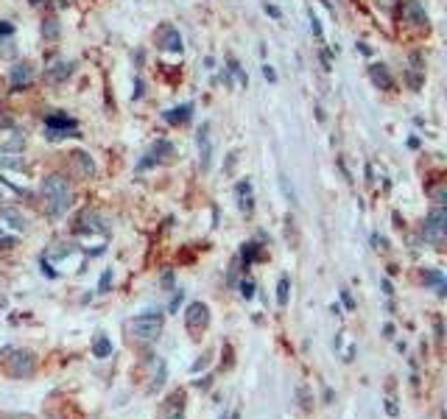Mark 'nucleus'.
<instances>
[{"label":"nucleus","instance_id":"1","mask_svg":"<svg viewBox=\"0 0 447 419\" xmlns=\"http://www.w3.org/2000/svg\"><path fill=\"white\" fill-rule=\"evenodd\" d=\"M70 201H73V193H70L68 179H65L62 173L45 176V182H42V204H45V213L56 219V216L68 213Z\"/></svg>","mask_w":447,"mask_h":419},{"label":"nucleus","instance_id":"2","mask_svg":"<svg viewBox=\"0 0 447 419\" xmlns=\"http://www.w3.org/2000/svg\"><path fill=\"white\" fill-rule=\"evenodd\" d=\"M162 333V313H140L134 322H132V335L140 338V341H154L159 338Z\"/></svg>","mask_w":447,"mask_h":419},{"label":"nucleus","instance_id":"3","mask_svg":"<svg viewBox=\"0 0 447 419\" xmlns=\"http://www.w3.org/2000/svg\"><path fill=\"white\" fill-rule=\"evenodd\" d=\"M447 232V213H444V207L436 204L430 213H428V221H425V230H422V238L430 241V244H441Z\"/></svg>","mask_w":447,"mask_h":419},{"label":"nucleus","instance_id":"4","mask_svg":"<svg viewBox=\"0 0 447 419\" xmlns=\"http://www.w3.org/2000/svg\"><path fill=\"white\" fill-rule=\"evenodd\" d=\"M3 355H6V366H9V372H12L15 377H29V374H34V358H31V352L6 347Z\"/></svg>","mask_w":447,"mask_h":419},{"label":"nucleus","instance_id":"5","mask_svg":"<svg viewBox=\"0 0 447 419\" xmlns=\"http://www.w3.org/2000/svg\"><path fill=\"white\" fill-rule=\"evenodd\" d=\"M45 129H48V137H51V140L79 137V126H76V120L68 118V115H51V118H45Z\"/></svg>","mask_w":447,"mask_h":419},{"label":"nucleus","instance_id":"6","mask_svg":"<svg viewBox=\"0 0 447 419\" xmlns=\"http://www.w3.org/2000/svg\"><path fill=\"white\" fill-rule=\"evenodd\" d=\"M196 143H198V165H201V171H210V159H212L210 123H201V129H198V137H196Z\"/></svg>","mask_w":447,"mask_h":419},{"label":"nucleus","instance_id":"7","mask_svg":"<svg viewBox=\"0 0 447 419\" xmlns=\"http://www.w3.org/2000/svg\"><path fill=\"white\" fill-rule=\"evenodd\" d=\"M207 322H210L207 305H201V302H190V305H187V313H185V324H187V330H201V327H207Z\"/></svg>","mask_w":447,"mask_h":419},{"label":"nucleus","instance_id":"8","mask_svg":"<svg viewBox=\"0 0 447 419\" xmlns=\"http://www.w3.org/2000/svg\"><path fill=\"white\" fill-rule=\"evenodd\" d=\"M70 73H73V62H68V59H54L51 68H45V81L62 84V81H68Z\"/></svg>","mask_w":447,"mask_h":419},{"label":"nucleus","instance_id":"9","mask_svg":"<svg viewBox=\"0 0 447 419\" xmlns=\"http://www.w3.org/2000/svg\"><path fill=\"white\" fill-rule=\"evenodd\" d=\"M70 165H73L76 176H81V179L95 176V162H93V157H90L87 151H73V154H70Z\"/></svg>","mask_w":447,"mask_h":419},{"label":"nucleus","instance_id":"10","mask_svg":"<svg viewBox=\"0 0 447 419\" xmlns=\"http://www.w3.org/2000/svg\"><path fill=\"white\" fill-rule=\"evenodd\" d=\"M34 81V68L29 62H17L12 68V90H26Z\"/></svg>","mask_w":447,"mask_h":419},{"label":"nucleus","instance_id":"11","mask_svg":"<svg viewBox=\"0 0 447 419\" xmlns=\"http://www.w3.org/2000/svg\"><path fill=\"white\" fill-rule=\"evenodd\" d=\"M0 221H6L15 232H26L29 230V219L20 213V209H15V207H3V209H0Z\"/></svg>","mask_w":447,"mask_h":419},{"label":"nucleus","instance_id":"12","mask_svg":"<svg viewBox=\"0 0 447 419\" xmlns=\"http://www.w3.org/2000/svg\"><path fill=\"white\" fill-rule=\"evenodd\" d=\"M159 48H162V51H171V54H179V51H182V37H179V31H176L173 26L159 29Z\"/></svg>","mask_w":447,"mask_h":419},{"label":"nucleus","instance_id":"13","mask_svg":"<svg viewBox=\"0 0 447 419\" xmlns=\"http://www.w3.org/2000/svg\"><path fill=\"white\" fill-rule=\"evenodd\" d=\"M402 17H405L408 23H414V26H428V15H425V9L419 6V0H408V3L402 6Z\"/></svg>","mask_w":447,"mask_h":419},{"label":"nucleus","instance_id":"14","mask_svg":"<svg viewBox=\"0 0 447 419\" xmlns=\"http://www.w3.org/2000/svg\"><path fill=\"white\" fill-rule=\"evenodd\" d=\"M369 76H372V81H375L380 90H391V87H394V79H391V73H389L386 65H372V68H369Z\"/></svg>","mask_w":447,"mask_h":419},{"label":"nucleus","instance_id":"15","mask_svg":"<svg viewBox=\"0 0 447 419\" xmlns=\"http://www.w3.org/2000/svg\"><path fill=\"white\" fill-rule=\"evenodd\" d=\"M190 115H193V104H182V106H176V109H168L162 118H165L168 123L179 126V123H187V120H190Z\"/></svg>","mask_w":447,"mask_h":419},{"label":"nucleus","instance_id":"16","mask_svg":"<svg viewBox=\"0 0 447 419\" xmlns=\"http://www.w3.org/2000/svg\"><path fill=\"white\" fill-rule=\"evenodd\" d=\"M0 168H6V171L23 168V154H20V151H12V148H3V151H0Z\"/></svg>","mask_w":447,"mask_h":419},{"label":"nucleus","instance_id":"17","mask_svg":"<svg viewBox=\"0 0 447 419\" xmlns=\"http://www.w3.org/2000/svg\"><path fill=\"white\" fill-rule=\"evenodd\" d=\"M235 193H238V201H241V209L244 213H252V182L246 179V182H241L238 187H235Z\"/></svg>","mask_w":447,"mask_h":419},{"label":"nucleus","instance_id":"18","mask_svg":"<svg viewBox=\"0 0 447 419\" xmlns=\"http://www.w3.org/2000/svg\"><path fill=\"white\" fill-rule=\"evenodd\" d=\"M79 230L81 232H107V227H101V219L95 213H84L79 219Z\"/></svg>","mask_w":447,"mask_h":419},{"label":"nucleus","instance_id":"19","mask_svg":"<svg viewBox=\"0 0 447 419\" xmlns=\"http://www.w3.org/2000/svg\"><path fill=\"white\" fill-rule=\"evenodd\" d=\"M15 54H17L15 37L12 34H0V59H12Z\"/></svg>","mask_w":447,"mask_h":419},{"label":"nucleus","instance_id":"20","mask_svg":"<svg viewBox=\"0 0 447 419\" xmlns=\"http://www.w3.org/2000/svg\"><path fill=\"white\" fill-rule=\"evenodd\" d=\"M93 352H95V358H107L112 352V341L107 335H98L95 344H93Z\"/></svg>","mask_w":447,"mask_h":419},{"label":"nucleus","instance_id":"21","mask_svg":"<svg viewBox=\"0 0 447 419\" xmlns=\"http://www.w3.org/2000/svg\"><path fill=\"white\" fill-rule=\"evenodd\" d=\"M277 305H280V308L288 305V277H280V285H277Z\"/></svg>","mask_w":447,"mask_h":419},{"label":"nucleus","instance_id":"22","mask_svg":"<svg viewBox=\"0 0 447 419\" xmlns=\"http://www.w3.org/2000/svg\"><path fill=\"white\" fill-rule=\"evenodd\" d=\"M258 244H246V249H244V255H241V260H244V269H249L252 266V260L258 258Z\"/></svg>","mask_w":447,"mask_h":419},{"label":"nucleus","instance_id":"23","mask_svg":"<svg viewBox=\"0 0 447 419\" xmlns=\"http://www.w3.org/2000/svg\"><path fill=\"white\" fill-rule=\"evenodd\" d=\"M430 198H433L436 204H444V201H447V190H444V184H436V187H430Z\"/></svg>","mask_w":447,"mask_h":419},{"label":"nucleus","instance_id":"24","mask_svg":"<svg viewBox=\"0 0 447 419\" xmlns=\"http://www.w3.org/2000/svg\"><path fill=\"white\" fill-rule=\"evenodd\" d=\"M241 297H244V299H252V297H255V283H252V280H244V283H241Z\"/></svg>","mask_w":447,"mask_h":419},{"label":"nucleus","instance_id":"25","mask_svg":"<svg viewBox=\"0 0 447 419\" xmlns=\"http://www.w3.org/2000/svg\"><path fill=\"white\" fill-rule=\"evenodd\" d=\"M42 34H45V37H56V34H59V23H56V20H48V26H42Z\"/></svg>","mask_w":447,"mask_h":419},{"label":"nucleus","instance_id":"26","mask_svg":"<svg viewBox=\"0 0 447 419\" xmlns=\"http://www.w3.org/2000/svg\"><path fill=\"white\" fill-rule=\"evenodd\" d=\"M109 283H112V271L107 269V271H104V277H101V283H98V291H101V294H107V288H109Z\"/></svg>","mask_w":447,"mask_h":419},{"label":"nucleus","instance_id":"27","mask_svg":"<svg viewBox=\"0 0 447 419\" xmlns=\"http://www.w3.org/2000/svg\"><path fill=\"white\" fill-rule=\"evenodd\" d=\"M311 31H313V37H319L322 40V26H319V20H316V15L311 12Z\"/></svg>","mask_w":447,"mask_h":419},{"label":"nucleus","instance_id":"28","mask_svg":"<svg viewBox=\"0 0 447 419\" xmlns=\"http://www.w3.org/2000/svg\"><path fill=\"white\" fill-rule=\"evenodd\" d=\"M263 76H266L269 81H277V73H274V68H269V65L263 68Z\"/></svg>","mask_w":447,"mask_h":419},{"label":"nucleus","instance_id":"29","mask_svg":"<svg viewBox=\"0 0 447 419\" xmlns=\"http://www.w3.org/2000/svg\"><path fill=\"white\" fill-rule=\"evenodd\" d=\"M341 299H344V305H347L350 310L355 308V302H352V297H350V291H341Z\"/></svg>","mask_w":447,"mask_h":419},{"label":"nucleus","instance_id":"30","mask_svg":"<svg viewBox=\"0 0 447 419\" xmlns=\"http://www.w3.org/2000/svg\"><path fill=\"white\" fill-rule=\"evenodd\" d=\"M179 302H182V291H176V294H173V302H171V310H176V308H179Z\"/></svg>","mask_w":447,"mask_h":419},{"label":"nucleus","instance_id":"31","mask_svg":"<svg viewBox=\"0 0 447 419\" xmlns=\"http://www.w3.org/2000/svg\"><path fill=\"white\" fill-rule=\"evenodd\" d=\"M266 12H269L272 17H280V9H277V6H272V3H266Z\"/></svg>","mask_w":447,"mask_h":419},{"label":"nucleus","instance_id":"32","mask_svg":"<svg viewBox=\"0 0 447 419\" xmlns=\"http://www.w3.org/2000/svg\"><path fill=\"white\" fill-rule=\"evenodd\" d=\"M134 87H137V90H134V98H140V95H143V81L137 79V81H134Z\"/></svg>","mask_w":447,"mask_h":419},{"label":"nucleus","instance_id":"33","mask_svg":"<svg viewBox=\"0 0 447 419\" xmlns=\"http://www.w3.org/2000/svg\"><path fill=\"white\" fill-rule=\"evenodd\" d=\"M12 31H15V29H12L9 23H0V34H12Z\"/></svg>","mask_w":447,"mask_h":419},{"label":"nucleus","instance_id":"34","mask_svg":"<svg viewBox=\"0 0 447 419\" xmlns=\"http://www.w3.org/2000/svg\"><path fill=\"white\" fill-rule=\"evenodd\" d=\"M436 338H439V341L444 338V330H441V322H436Z\"/></svg>","mask_w":447,"mask_h":419},{"label":"nucleus","instance_id":"35","mask_svg":"<svg viewBox=\"0 0 447 419\" xmlns=\"http://www.w3.org/2000/svg\"><path fill=\"white\" fill-rule=\"evenodd\" d=\"M168 419H182V416H168Z\"/></svg>","mask_w":447,"mask_h":419}]
</instances>
